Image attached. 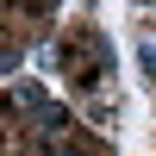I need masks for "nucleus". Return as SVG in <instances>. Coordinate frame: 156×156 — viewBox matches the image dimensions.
<instances>
[{"instance_id": "nucleus-1", "label": "nucleus", "mask_w": 156, "mask_h": 156, "mask_svg": "<svg viewBox=\"0 0 156 156\" xmlns=\"http://www.w3.org/2000/svg\"><path fill=\"white\" fill-rule=\"evenodd\" d=\"M62 156H81V150H62Z\"/></svg>"}]
</instances>
